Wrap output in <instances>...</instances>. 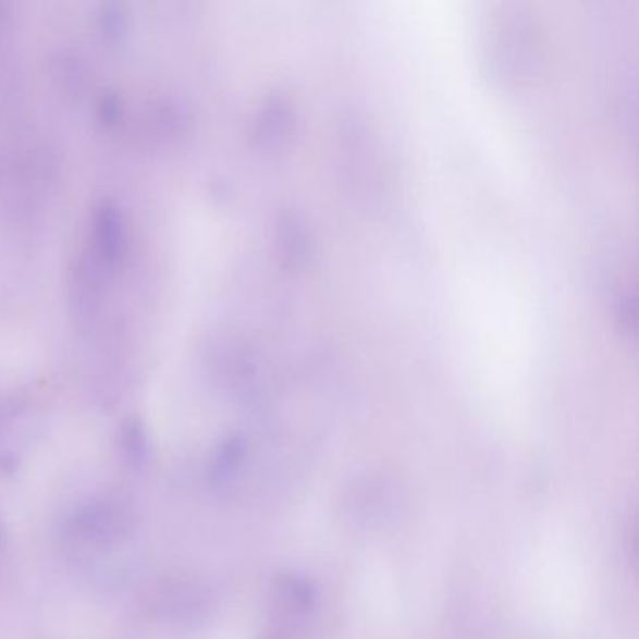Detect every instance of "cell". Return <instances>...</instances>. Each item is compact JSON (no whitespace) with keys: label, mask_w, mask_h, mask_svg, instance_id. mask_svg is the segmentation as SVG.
<instances>
[{"label":"cell","mask_w":639,"mask_h":639,"mask_svg":"<svg viewBox=\"0 0 639 639\" xmlns=\"http://www.w3.org/2000/svg\"><path fill=\"white\" fill-rule=\"evenodd\" d=\"M132 508L121 497L106 495L79 506L67 524V537L79 550L106 552L121 544L132 529Z\"/></svg>","instance_id":"obj_1"}]
</instances>
